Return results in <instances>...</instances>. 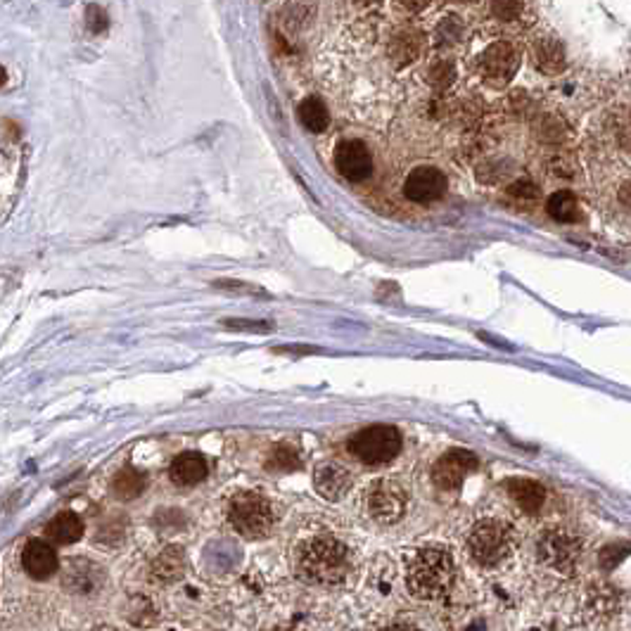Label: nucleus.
Instances as JSON below:
<instances>
[{
  "label": "nucleus",
  "instance_id": "1",
  "mask_svg": "<svg viewBox=\"0 0 631 631\" xmlns=\"http://www.w3.org/2000/svg\"><path fill=\"white\" fill-rule=\"evenodd\" d=\"M297 570L302 579L320 586L342 584L349 575V550L335 536H313L299 549Z\"/></svg>",
  "mask_w": 631,
  "mask_h": 631
},
{
  "label": "nucleus",
  "instance_id": "2",
  "mask_svg": "<svg viewBox=\"0 0 631 631\" xmlns=\"http://www.w3.org/2000/svg\"><path fill=\"white\" fill-rule=\"evenodd\" d=\"M454 577V558L444 549H421L408 560V591L422 601H435L444 596L451 589Z\"/></svg>",
  "mask_w": 631,
  "mask_h": 631
},
{
  "label": "nucleus",
  "instance_id": "3",
  "mask_svg": "<svg viewBox=\"0 0 631 631\" xmlns=\"http://www.w3.org/2000/svg\"><path fill=\"white\" fill-rule=\"evenodd\" d=\"M228 523L244 539H261L271 532L273 510L264 496L240 491L228 501Z\"/></svg>",
  "mask_w": 631,
  "mask_h": 631
},
{
  "label": "nucleus",
  "instance_id": "4",
  "mask_svg": "<svg viewBox=\"0 0 631 631\" xmlns=\"http://www.w3.org/2000/svg\"><path fill=\"white\" fill-rule=\"evenodd\" d=\"M468 550L473 560L484 567L503 563L513 550V530L501 520H482L468 536Z\"/></svg>",
  "mask_w": 631,
  "mask_h": 631
},
{
  "label": "nucleus",
  "instance_id": "5",
  "mask_svg": "<svg viewBox=\"0 0 631 631\" xmlns=\"http://www.w3.org/2000/svg\"><path fill=\"white\" fill-rule=\"evenodd\" d=\"M349 451L354 458L368 465H385L394 461L401 451V435L399 430L392 425H373L356 432L349 439Z\"/></svg>",
  "mask_w": 631,
  "mask_h": 631
},
{
  "label": "nucleus",
  "instance_id": "6",
  "mask_svg": "<svg viewBox=\"0 0 631 631\" xmlns=\"http://www.w3.org/2000/svg\"><path fill=\"white\" fill-rule=\"evenodd\" d=\"M536 553L541 558V563L549 565L550 570L560 572V575H570L575 570V565H577L579 553H582V543L570 532L549 530L543 532L539 543H536Z\"/></svg>",
  "mask_w": 631,
  "mask_h": 631
},
{
  "label": "nucleus",
  "instance_id": "7",
  "mask_svg": "<svg viewBox=\"0 0 631 631\" xmlns=\"http://www.w3.org/2000/svg\"><path fill=\"white\" fill-rule=\"evenodd\" d=\"M517 67H520V53L513 43L499 41L491 43L482 55H480V74L484 83L491 89H503L513 81Z\"/></svg>",
  "mask_w": 631,
  "mask_h": 631
},
{
  "label": "nucleus",
  "instance_id": "8",
  "mask_svg": "<svg viewBox=\"0 0 631 631\" xmlns=\"http://www.w3.org/2000/svg\"><path fill=\"white\" fill-rule=\"evenodd\" d=\"M368 510L378 523H397L406 510V491L397 480H378L368 491Z\"/></svg>",
  "mask_w": 631,
  "mask_h": 631
},
{
  "label": "nucleus",
  "instance_id": "9",
  "mask_svg": "<svg viewBox=\"0 0 631 631\" xmlns=\"http://www.w3.org/2000/svg\"><path fill=\"white\" fill-rule=\"evenodd\" d=\"M477 456L468 448H451L441 456L432 468V480L439 489H456L470 473L477 470Z\"/></svg>",
  "mask_w": 631,
  "mask_h": 631
},
{
  "label": "nucleus",
  "instance_id": "10",
  "mask_svg": "<svg viewBox=\"0 0 631 631\" xmlns=\"http://www.w3.org/2000/svg\"><path fill=\"white\" fill-rule=\"evenodd\" d=\"M335 166L352 183L366 181L373 174V157L366 143L361 141H342L335 148Z\"/></svg>",
  "mask_w": 631,
  "mask_h": 631
},
{
  "label": "nucleus",
  "instance_id": "11",
  "mask_svg": "<svg viewBox=\"0 0 631 631\" xmlns=\"http://www.w3.org/2000/svg\"><path fill=\"white\" fill-rule=\"evenodd\" d=\"M444 192H447V176L435 166H418L408 174L404 183V195L418 204L435 202L444 197Z\"/></svg>",
  "mask_w": 631,
  "mask_h": 631
},
{
  "label": "nucleus",
  "instance_id": "12",
  "mask_svg": "<svg viewBox=\"0 0 631 631\" xmlns=\"http://www.w3.org/2000/svg\"><path fill=\"white\" fill-rule=\"evenodd\" d=\"M57 550L50 546L48 541L41 539H31L21 550V567L29 577L34 579H48L57 572Z\"/></svg>",
  "mask_w": 631,
  "mask_h": 631
},
{
  "label": "nucleus",
  "instance_id": "13",
  "mask_svg": "<svg viewBox=\"0 0 631 631\" xmlns=\"http://www.w3.org/2000/svg\"><path fill=\"white\" fill-rule=\"evenodd\" d=\"M532 62L534 67L546 76L563 74L567 67V55H565V46L558 41L556 36H539L532 43Z\"/></svg>",
  "mask_w": 631,
  "mask_h": 631
},
{
  "label": "nucleus",
  "instance_id": "14",
  "mask_svg": "<svg viewBox=\"0 0 631 631\" xmlns=\"http://www.w3.org/2000/svg\"><path fill=\"white\" fill-rule=\"evenodd\" d=\"M313 482H316V489H319V494L323 496V499H328V501H340L342 496L352 489V475H349V470H346L345 465H340V463H326V465H320V468L316 470Z\"/></svg>",
  "mask_w": 631,
  "mask_h": 631
},
{
  "label": "nucleus",
  "instance_id": "15",
  "mask_svg": "<svg viewBox=\"0 0 631 631\" xmlns=\"http://www.w3.org/2000/svg\"><path fill=\"white\" fill-rule=\"evenodd\" d=\"M207 475H209V463L204 456L195 454V451H185V454L176 456L169 468L171 482L178 484V487L200 484Z\"/></svg>",
  "mask_w": 631,
  "mask_h": 631
},
{
  "label": "nucleus",
  "instance_id": "16",
  "mask_svg": "<svg viewBox=\"0 0 631 631\" xmlns=\"http://www.w3.org/2000/svg\"><path fill=\"white\" fill-rule=\"evenodd\" d=\"M508 494L510 499L524 510V513H539L546 503V489L543 484H539L536 480H527V477H516L508 480Z\"/></svg>",
  "mask_w": 631,
  "mask_h": 631
},
{
  "label": "nucleus",
  "instance_id": "17",
  "mask_svg": "<svg viewBox=\"0 0 631 631\" xmlns=\"http://www.w3.org/2000/svg\"><path fill=\"white\" fill-rule=\"evenodd\" d=\"M422 50V34L421 31H399V34L392 36L389 41V62H392L397 69L408 67L411 62L418 60V55Z\"/></svg>",
  "mask_w": 631,
  "mask_h": 631
},
{
  "label": "nucleus",
  "instance_id": "18",
  "mask_svg": "<svg viewBox=\"0 0 631 631\" xmlns=\"http://www.w3.org/2000/svg\"><path fill=\"white\" fill-rule=\"evenodd\" d=\"M46 534L57 543H74L83 536V520L72 510L57 513L46 527Z\"/></svg>",
  "mask_w": 631,
  "mask_h": 631
},
{
  "label": "nucleus",
  "instance_id": "19",
  "mask_svg": "<svg viewBox=\"0 0 631 631\" xmlns=\"http://www.w3.org/2000/svg\"><path fill=\"white\" fill-rule=\"evenodd\" d=\"M546 211L549 217L558 224H575L582 218V209H579L577 197L572 195L570 191H558L549 197L546 202Z\"/></svg>",
  "mask_w": 631,
  "mask_h": 631
},
{
  "label": "nucleus",
  "instance_id": "20",
  "mask_svg": "<svg viewBox=\"0 0 631 631\" xmlns=\"http://www.w3.org/2000/svg\"><path fill=\"white\" fill-rule=\"evenodd\" d=\"M586 608H589V618L593 622H608L618 615V596L608 586H596L589 591Z\"/></svg>",
  "mask_w": 631,
  "mask_h": 631
},
{
  "label": "nucleus",
  "instance_id": "21",
  "mask_svg": "<svg viewBox=\"0 0 631 631\" xmlns=\"http://www.w3.org/2000/svg\"><path fill=\"white\" fill-rule=\"evenodd\" d=\"M297 115L302 126H304L306 131H311V133H323V131L328 129V124H330L326 102L320 100V98H306V100L299 105Z\"/></svg>",
  "mask_w": 631,
  "mask_h": 631
},
{
  "label": "nucleus",
  "instance_id": "22",
  "mask_svg": "<svg viewBox=\"0 0 631 631\" xmlns=\"http://www.w3.org/2000/svg\"><path fill=\"white\" fill-rule=\"evenodd\" d=\"M534 136L541 143L556 145L563 143L567 138V124L563 122V116L558 115H541L534 119Z\"/></svg>",
  "mask_w": 631,
  "mask_h": 631
},
{
  "label": "nucleus",
  "instance_id": "23",
  "mask_svg": "<svg viewBox=\"0 0 631 631\" xmlns=\"http://www.w3.org/2000/svg\"><path fill=\"white\" fill-rule=\"evenodd\" d=\"M143 489H145V477L133 468L119 470L115 480H112V491H115V496H119L122 501L136 499V496L143 494Z\"/></svg>",
  "mask_w": 631,
  "mask_h": 631
},
{
  "label": "nucleus",
  "instance_id": "24",
  "mask_svg": "<svg viewBox=\"0 0 631 631\" xmlns=\"http://www.w3.org/2000/svg\"><path fill=\"white\" fill-rule=\"evenodd\" d=\"M181 572H183V550L178 549V546H171V549H166L162 556L157 558V563H155L157 579L171 582V579L181 577Z\"/></svg>",
  "mask_w": 631,
  "mask_h": 631
},
{
  "label": "nucleus",
  "instance_id": "25",
  "mask_svg": "<svg viewBox=\"0 0 631 631\" xmlns=\"http://www.w3.org/2000/svg\"><path fill=\"white\" fill-rule=\"evenodd\" d=\"M428 81L435 90H447L456 81V64L451 60L435 62L428 72Z\"/></svg>",
  "mask_w": 631,
  "mask_h": 631
},
{
  "label": "nucleus",
  "instance_id": "26",
  "mask_svg": "<svg viewBox=\"0 0 631 631\" xmlns=\"http://www.w3.org/2000/svg\"><path fill=\"white\" fill-rule=\"evenodd\" d=\"M269 468L276 470H297L299 468V451L292 444H278L273 448L271 458H269Z\"/></svg>",
  "mask_w": 631,
  "mask_h": 631
},
{
  "label": "nucleus",
  "instance_id": "27",
  "mask_svg": "<svg viewBox=\"0 0 631 631\" xmlns=\"http://www.w3.org/2000/svg\"><path fill=\"white\" fill-rule=\"evenodd\" d=\"M491 14L499 21H516L523 14V0H491Z\"/></svg>",
  "mask_w": 631,
  "mask_h": 631
},
{
  "label": "nucleus",
  "instance_id": "28",
  "mask_svg": "<svg viewBox=\"0 0 631 631\" xmlns=\"http://www.w3.org/2000/svg\"><path fill=\"white\" fill-rule=\"evenodd\" d=\"M86 27L90 34H102L109 27L107 13L100 5H89L86 7Z\"/></svg>",
  "mask_w": 631,
  "mask_h": 631
},
{
  "label": "nucleus",
  "instance_id": "29",
  "mask_svg": "<svg viewBox=\"0 0 631 631\" xmlns=\"http://www.w3.org/2000/svg\"><path fill=\"white\" fill-rule=\"evenodd\" d=\"M508 195L517 197V200H534V197H539V185L532 183L530 178H517L516 183L508 188Z\"/></svg>",
  "mask_w": 631,
  "mask_h": 631
},
{
  "label": "nucleus",
  "instance_id": "30",
  "mask_svg": "<svg viewBox=\"0 0 631 631\" xmlns=\"http://www.w3.org/2000/svg\"><path fill=\"white\" fill-rule=\"evenodd\" d=\"M627 553H629V546H608V549L601 553V563H603L605 570H610V567H615V565L627 556Z\"/></svg>",
  "mask_w": 631,
  "mask_h": 631
},
{
  "label": "nucleus",
  "instance_id": "31",
  "mask_svg": "<svg viewBox=\"0 0 631 631\" xmlns=\"http://www.w3.org/2000/svg\"><path fill=\"white\" fill-rule=\"evenodd\" d=\"M458 17H447L441 21L439 27V38H444V43H456L461 38V24H458Z\"/></svg>",
  "mask_w": 631,
  "mask_h": 631
},
{
  "label": "nucleus",
  "instance_id": "32",
  "mask_svg": "<svg viewBox=\"0 0 631 631\" xmlns=\"http://www.w3.org/2000/svg\"><path fill=\"white\" fill-rule=\"evenodd\" d=\"M575 162H572L570 157H553V171H556L558 176L563 178H572L575 176Z\"/></svg>",
  "mask_w": 631,
  "mask_h": 631
},
{
  "label": "nucleus",
  "instance_id": "33",
  "mask_svg": "<svg viewBox=\"0 0 631 631\" xmlns=\"http://www.w3.org/2000/svg\"><path fill=\"white\" fill-rule=\"evenodd\" d=\"M401 7H406L408 13H421L430 5V0H399Z\"/></svg>",
  "mask_w": 631,
  "mask_h": 631
},
{
  "label": "nucleus",
  "instance_id": "34",
  "mask_svg": "<svg viewBox=\"0 0 631 631\" xmlns=\"http://www.w3.org/2000/svg\"><path fill=\"white\" fill-rule=\"evenodd\" d=\"M619 202L631 209V183H625L619 188Z\"/></svg>",
  "mask_w": 631,
  "mask_h": 631
},
{
  "label": "nucleus",
  "instance_id": "35",
  "mask_svg": "<svg viewBox=\"0 0 631 631\" xmlns=\"http://www.w3.org/2000/svg\"><path fill=\"white\" fill-rule=\"evenodd\" d=\"M359 5H371V3H378V0H356Z\"/></svg>",
  "mask_w": 631,
  "mask_h": 631
},
{
  "label": "nucleus",
  "instance_id": "36",
  "mask_svg": "<svg viewBox=\"0 0 631 631\" xmlns=\"http://www.w3.org/2000/svg\"><path fill=\"white\" fill-rule=\"evenodd\" d=\"M454 3H475V0H454Z\"/></svg>",
  "mask_w": 631,
  "mask_h": 631
}]
</instances>
